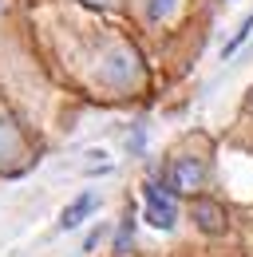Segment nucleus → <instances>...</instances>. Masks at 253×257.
I'll use <instances>...</instances> for the list:
<instances>
[{"instance_id":"8","label":"nucleus","mask_w":253,"mask_h":257,"mask_svg":"<svg viewBox=\"0 0 253 257\" xmlns=\"http://www.w3.org/2000/svg\"><path fill=\"white\" fill-rule=\"evenodd\" d=\"M249 32H253V16H245V20H241V28L229 36V44L221 48V60H229V56H233V52H237V48H241V44L249 40Z\"/></svg>"},{"instance_id":"2","label":"nucleus","mask_w":253,"mask_h":257,"mask_svg":"<svg viewBox=\"0 0 253 257\" xmlns=\"http://www.w3.org/2000/svg\"><path fill=\"white\" fill-rule=\"evenodd\" d=\"M162 182L174 194H194V190H202V182H206V166L198 159H174L166 166V178Z\"/></svg>"},{"instance_id":"1","label":"nucleus","mask_w":253,"mask_h":257,"mask_svg":"<svg viewBox=\"0 0 253 257\" xmlns=\"http://www.w3.org/2000/svg\"><path fill=\"white\" fill-rule=\"evenodd\" d=\"M143 218L155 229H174V222H178V194L162 178H147L143 182Z\"/></svg>"},{"instance_id":"5","label":"nucleus","mask_w":253,"mask_h":257,"mask_svg":"<svg viewBox=\"0 0 253 257\" xmlns=\"http://www.w3.org/2000/svg\"><path fill=\"white\" fill-rule=\"evenodd\" d=\"M194 222H198L202 233H221V229H225V214H221L218 202L198 198V202H194Z\"/></svg>"},{"instance_id":"9","label":"nucleus","mask_w":253,"mask_h":257,"mask_svg":"<svg viewBox=\"0 0 253 257\" xmlns=\"http://www.w3.org/2000/svg\"><path fill=\"white\" fill-rule=\"evenodd\" d=\"M131 241H135V222H131V218H123L119 237H115V253H126V249H131Z\"/></svg>"},{"instance_id":"6","label":"nucleus","mask_w":253,"mask_h":257,"mask_svg":"<svg viewBox=\"0 0 253 257\" xmlns=\"http://www.w3.org/2000/svg\"><path fill=\"white\" fill-rule=\"evenodd\" d=\"M20 159V135L8 119H0V170H12Z\"/></svg>"},{"instance_id":"10","label":"nucleus","mask_w":253,"mask_h":257,"mask_svg":"<svg viewBox=\"0 0 253 257\" xmlns=\"http://www.w3.org/2000/svg\"><path fill=\"white\" fill-rule=\"evenodd\" d=\"M91 4H111V0H91Z\"/></svg>"},{"instance_id":"7","label":"nucleus","mask_w":253,"mask_h":257,"mask_svg":"<svg viewBox=\"0 0 253 257\" xmlns=\"http://www.w3.org/2000/svg\"><path fill=\"white\" fill-rule=\"evenodd\" d=\"M178 4H182V0H147V20H151V24L170 20V16L178 12Z\"/></svg>"},{"instance_id":"4","label":"nucleus","mask_w":253,"mask_h":257,"mask_svg":"<svg viewBox=\"0 0 253 257\" xmlns=\"http://www.w3.org/2000/svg\"><path fill=\"white\" fill-rule=\"evenodd\" d=\"M95 206H99V194H91V190H87V194H79L75 202H67V206H63V214H60V229L67 233V229L83 225V222H87V218L95 214Z\"/></svg>"},{"instance_id":"3","label":"nucleus","mask_w":253,"mask_h":257,"mask_svg":"<svg viewBox=\"0 0 253 257\" xmlns=\"http://www.w3.org/2000/svg\"><path fill=\"white\" fill-rule=\"evenodd\" d=\"M103 79L107 83H115V87H126V83H135L139 79V56L131 52V48H115V52H107L103 56Z\"/></svg>"}]
</instances>
